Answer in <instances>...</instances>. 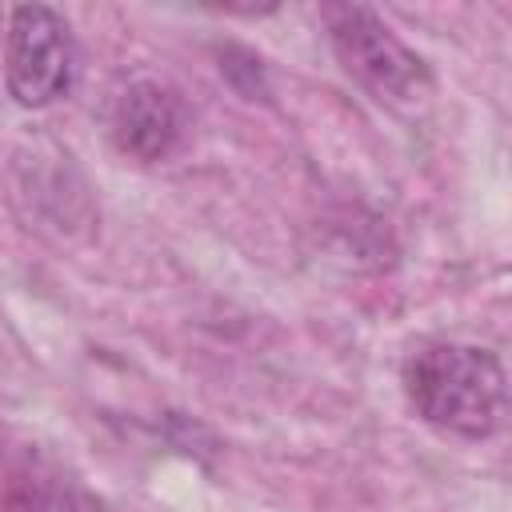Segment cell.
<instances>
[{
  "mask_svg": "<svg viewBox=\"0 0 512 512\" xmlns=\"http://www.w3.org/2000/svg\"><path fill=\"white\" fill-rule=\"evenodd\" d=\"M184 128H188L184 100L156 80H136L132 88H124L112 112V132L120 152L144 164L168 160L180 148Z\"/></svg>",
  "mask_w": 512,
  "mask_h": 512,
  "instance_id": "obj_4",
  "label": "cell"
},
{
  "mask_svg": "<svg viewBox=\"0 0 512 512\" xmlns=\"http://www.w3.org/2000/svg\"><path fill=\"white\" fill-rule=\"evenodd\" d=\"M412 408L456 436H492L508 416V376L496 352L460 340L420 344L404 364Z\"/></svg>",
  "mask_w": 512,
  "mask_h": 512,
  "instance_id": "obj_1",
  "label": "cell"
},
{
  "mask_svg": "<svg viewBox=\"0 0 512 512\" xmlns=\"http://www.w3.org/2000/svg\"><path fill=\"white\" fill-rule=\"evenodd\" d=\"M76 44L68 20L48 4H20L8 20V92L20 108H48L72 92Z\"/></svg>",
  "mask_w": 512,
  "mask_h": 512,
  "instance_id": "obj_3",
  "label": "cell"
},
{
  "mask_svg": "<svg viewBox=\"0 0 512 512\" xmlns=\"http://www.w3.org/2000/svg\"><path fill=\"white\" fill-rule=\"evenodd\" d=\"M324 16H328V36L344 72L356 76L380 104L396 112H412L432 96V72L424 56L400 44L376 12L360 4H336Z\"/></svg>",
  "mask_w": 512,
  "mask_h": 512,
  "instance_id": "obj_2",
  "label": "cell"
}]
</instances>
